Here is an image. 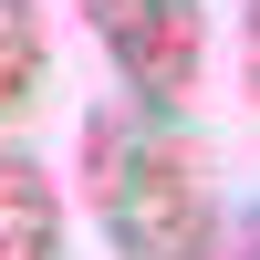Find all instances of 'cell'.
<instances>
[{"mask_svg":"<svg viewBox=\"0 0 260 260\" xmlns=\"http://www.w3.org/2000/svg\"><path fill=\"white\" fill-rule=\"evenodd\" d=\"M83 198L115 260H219V187L198 136H177L167 104L115 94L83 115Z\"/></svg>","mask_w":260,"mask_h":260,"instance_id":"cell-1","label":"cell"},{"mask_svg":"<svg viewBox=\"0 0 260 260\" xmlns=\"http://www.w3.org/2000/svg\"><path fill=\"white\" fill-rule=\"evenodd\" d=\"M83 21H94L104 62L125 73L136 104H167L177 115L198 94V62H208V11L198 0H83Z\"/></svg>","mask_w":260,"mask_h":260,"instance_id":"cell-2","label":"cell"},{"mask_svg":"<svg viewBox=\"0 0 260 260\" xmlns=\"http://www.w3.org/2000/svg\"><path fill=\"white\" fill-rule=\"evenodd\" d=\"M0 260H62V198L21 146H0Z\"/></svg>","mask_w":260,"mask_h":260,"instance_id":"cell-3","label":"cell"},{"mask_svg":"<svg viewBox=\"0 0 260 260\" xmlns=\"http://www.w3.org/2000/svg\"><path fill=\"white\" fill-rule=\"evenodd\" d=\"M42 73H52V42H42L31 0H0V125L42 104Z\"/></svg>","mask_w":260,"mask_h":260,"instance_id":"cell-4","label":"cell"},{"mask_svg":"<svg viewBox=\"0 0 260 260\" xmlns=\"http://www.w3.org/2000/svg\"><path fill=\"white\" fill-rule=\"evenodd\" d=\"M240 73H250V104H260V0L240 11Z\"/></svg>","mask_w":260,"mask_h":260,"instance_id":"cell-5","label":"cell"},{"mask_svg":"<svg viewBox=\"0 0 260 260\" xmlns=\"http://www.w3.org/2000/svg\"><path fill=\"white\" fill-rule=\"evenodd\" d=\"M240 260H260V219H250V240H240Z\"/></svg>","mask_w":260,"mask_h":260,"instance_id":"cell-6","label":"cell"}]
</instances>
